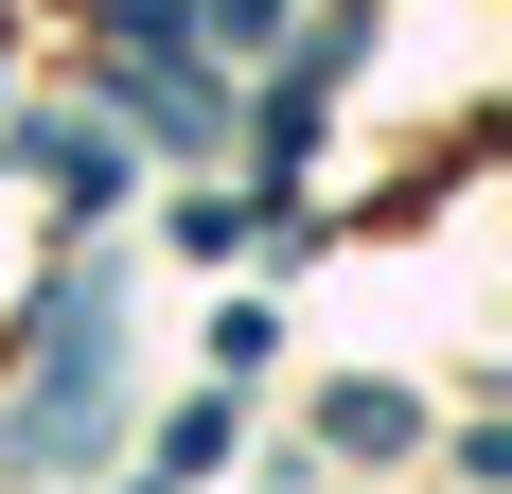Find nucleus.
<instances>
[{
	"label": "nucleus",
	"mask_w": 512,
	"mask_h": 494,
	"mask_svg": "<svg viewBox=\"0 0 512 494\" xmlns=\"http://www.w3.org/2000/svg\"><path fill=\"white\" fill-rule=\"evenodd\" d=\"M318 442H336V459H407V389H336Z\"/></svg>",
	"instance_id": "nucleus-1"
}]
</instances>
